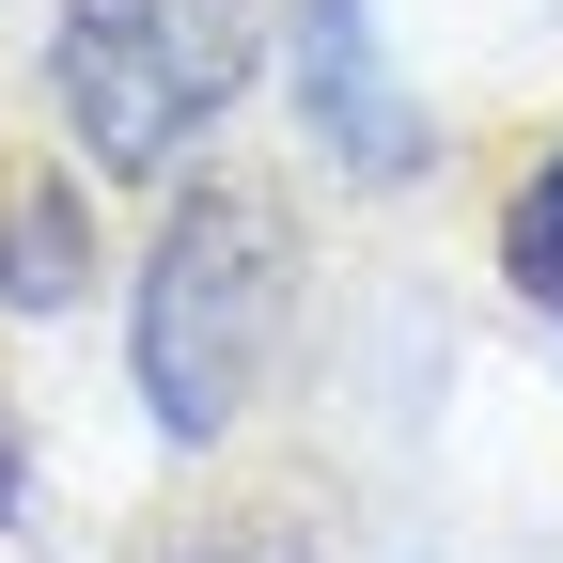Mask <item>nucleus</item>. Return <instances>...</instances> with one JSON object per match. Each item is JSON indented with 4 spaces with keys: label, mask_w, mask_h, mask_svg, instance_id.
Instances as JSON below:
<instances>
[{
    "label": "nucleus",
    "mask_w": 563,
    "mask_h": 563,
    "mask_svg": "<svg viewBox=\"0 0 563 563\" xmlns=\"http://www.w3.org/2000/svg\"><path fill=\"white\" fill-rule=\"evenodd\" d=\"M501 266H517V282H532V298L563 313V157H548V173L517 188V235H501Z\"/></svg>",
    "instance_id": "obj_5"
},
{
    "label": "nucleus",
    "mask_w": 563,
    "mask_h": 563,
    "mask_svg": "<svg viewBox=\"0 0 563 563\" xmlns=\"http://www.w3.org/2000/svg\"><path fill=\"white\" fill-rule=\"evenodd\" d=\"M0 298H79V203L63 188H0Z\"/></svg>",
    "instance_id": "obj_3"
},
{
    "label": "nucleus",
    "mask_w": 563,
    "mask_h": 563,
    "mask_svg": "<svg viewBox=\"0 0 563 563\" xmlns=\"http://www.w3.org/2000/svg\"><path fill=\"white\" fill-rule=\"evenodd\" d=\"M47 79H63V110H79V141L110 173H157L251 79V0H79Z\"/></svg>",
    "instance_id": "obj_2"
},
{
    "label": "nucleus",
    "mask_w": 563,
    "mask_h": 563,
    "mask_svg": "<svg viewBox=\"0 0 563 563\" xmlns=\"http://www.w3.org/2000/svg\"><path fill=\"white\" fill-rule=\"evenodd\" d=\"M313 79H329V141L344 157H391V95H376V63H361V0H313Z\"/></svg>",
    "instance_id": "obj_4"
},
{
    "label": "nucleus",
    "mask_w": 563,
    "mask_h": 563,
    "mask_svg": "<svg viewBox=\"0 0 563 563\" xmlns=\"http://www.w3.org/2000/svg\"><path fill=\"white\" fill-rule=\"evenodd\" d=\"M266 329H282V220H266V188H188L173 235H157V282H141V407L173 439H220L251 407Z\"/></svg>",
    "instance_id": "obj_1"
}]
</instances>
